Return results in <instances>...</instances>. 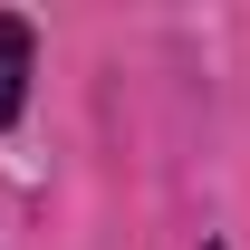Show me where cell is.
I'll list each match as a JSON object with an SVG mask.
<instances>
[{"label": "cell", "mask_w": 250, "mask_h": 250, "mask_svg": "<svg viewBox=\"0 0 250 250\" xmlns=\"http://www.w3.org/2000/svg\"><path fill=\"white\" fill-rule=\"evenodd\" d=\"M212 250H221V241H212Z\"/></svg>", "instance_id": "7a4b0ae2"}, {"label": "cell", "mask_w": 250, "mask_h": 250, "mask_svg": "<svg viewBox=\"0 0 250 250\" xmlns=\"http://www.w3.org/2000/svg\"><path fill=\"white\" fill-rule=\"evenodd\" d=\"M29 96V20H0V125H20Z\"/></svg>", "instance_id": "6da1fadb"}]
</instances>
